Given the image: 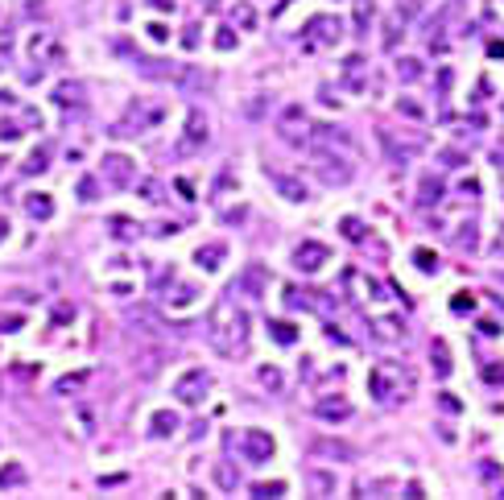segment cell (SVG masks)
<instances>
[{
  "label": "cell",
  "instance_id": "6da1fadb",
  "mask_svg": "<svg viewBox=\"0 0 504 500\" xmlns=\"http://www.w3.org/2000/svg\"><path fill=\"white\" fill-rule=\"evenodd\" d=\"M211 343L219 352H228V356L244 352V343H248V318H244V310L236 302H219L211 310Z\"/></svg>",
  "mask_w": 504,
  "mask_h": 500
},
{
  "label": "cell",
  "instance_id": "7a4b0ae2",
  "mask_svg": "<svg viewBox=\"0 0 504 500\" xmlns=\"http://www.w3.org/2000/svg\"><path fill=\"white\" fill-rule=\"evenodd\" d=\"M368 389L376 401H405L413 393V376L401 364H376L372 376H368Z\"/></svg>",
  "mask_w": 504,
  "mask_h": 500
},
{
  "label": "cell",
  "instance_id": "3957f363",
  "mask_svg": "<svg viewBox=\"0 0 504 500\" xmlns=\"http://www.w3.org/2000/svg\"><path fill=\"white\" fill-rule=\"evenodd\" d=\"M277 136H281L285 145H294V149H306V145L315 141V124H310L306 108L289 103V108H285V112L277 116Z\"/></svg>",
  "mask_w": 504,
  "mask_h": 500
},
{
  "label": "cell",
  "instance_id": "277c9868",
  "mask_svg": "<svg viewBox=\"0 0 504 500\" xmlns=\"http://www.w3.org/2000/svg\"><path fill=\"white\" fill-rule=\"evenodd\" d=\"M315 174H319L322 186H347V182L356 178L352 162L343 153H335V149H319L315 153Z\"/></svg>",
  "mask_w": 504,
  "mask_h": 500
},
{
  "label": "cell",
  "instance_id": "5b68a950",
  "mask_svg": "<svg viewBox=\"0 0 504 500\" xmlns=\"http://www.w3.org/2000/svg\"><path fill=\"white\" fill-rule=\"evenodd\" d=\"M207 389H211V372H203V368H190L178 376V385H174V397L182 401V406H194V401H203L207 397Z\"/></svg>",
  "mask_w": 504,
  "mask_h": 500
},
{
  "label": "cell",
  "instance_id": "8992f818",
  "mask_svg": "<svg viewBox=\"0 0 504 500\" xmlns=\"http://www.w3.org/2000/svg\"><path fill=\"white\" fill-rule=\"evenodd\" d=\"M422 145H426L422 136H410V141H401L397 133H380V149L389 153V162H393V166H410L413 157L422 153Z\"/></svg>",
  "mask_w": 504,
  "mask_h": 500
},
{
  "label": "cell",
  "instance_id": "52a82bcc",
  "mask_svg": "<svg viewBox=\"0 0 504 500\" xmlns=\"http://www.w3.org/2000/svg\"><path fill=\"white\" fill-rule=\"evenodd\" d=\"M306 38L315 45H335L339 38H343V21L339 17H331V13H319V17H310L306 21V29H302Z\"/></svg>",
  "mask_w": 504,
  "mask_h": 500
},
{
  "label": "cell",
  "instance_id": "ba28073f",
  "mask_svg": "<svg viewBox=\"0 0 504 500\" xmlns=\"http://www.w3.org/2000/svg\"><path fill=\"white\" fill-rule=\"evenodd\" d=\"M103 178L112 182L116 190H129V186L137 182V162L124 157V153H108V157H103Z\"/></svg>",
  "mask_w": 504,
  "mask_h": 500
},
{
  "label": "cell",
  "instance_id": "9c48e42d",
  "mask_svg": "<svg viewBox=\"0 0 504 500\" xmlns=\"http://www.w3.org/2000/svg\"><path fill=\"white\" fill-rule=\"evenodd\" d=\"M326 261H331V248L319 244V240H302V244L294 248V269L298 273H319Z\"/></svg>",
  "mask_w": 504,
  "mask_h": 500
},
{
  "label": "cell",
  "instance_id": "30bf717a",
  "mask_svg": "<svg viewBox=\"0 0 504 500\" xmlns=\"http://www.w3.org/2000/svg\"><path fill=\"white\" fill-rule=\"evenodd\" d=\"M50 99H54L58 112H79V108L87 103V83H83V79H62Z\"/></svg>",
  "mask_w": 504,
  "mask_h": 500
},
{
  "label": "cell",
  "instance_id": "8fae6325",
  "mask_svg": "<svg viewBox=\"0 0 504 500\" xmlns=\"http://www.w3.org/2000/svg\"><path fill=\"white\" fill-rule=\"evenodd\" d=\"M240 451L248 455V459H257V463H265V459H273L277 443L269 430H244L240 434Z\"/></svg>",
  "mask_w": 504,
  "mask_h": 500
},
{
  "label": "cell",
  "instance_id": "7c38bea8",
  "mask_svg": "<svg viewBox=\"0 0 504 500\" xmlns=\"http://www.w3.org/2000/svg\"><path fill=\"white\" fill-rule=\"evenodd\" d=\"M29 58L38 66H54L62 62V42H54L50 34H29Z\"/></svg>",
  "mask_w": 504,
  "mask_h": 500
},
{
  "label": "cell",
  "instance_id": "4fadbf2b",
  "mask_svg": "<svg viewBox=\"0 0 504 500\" xmlns=\"http://www.w3.org/2000/svg\"><path fill=\"white\" fill-rule=\"evenodd\" d=\"M310 455H315V459H331V463H352V459H356V447L343 443V438H315V443H310Z\"/></svg>",
  "mask_w": 504,
  "mask_h": 500
},
{
  "label": "cell",
  "instance_id": "5bb4252c",
  "mask_svg": "<svg viewBox=\"0 0 504 500\" xmlns=\"http://www.w3.org/2000/svg\"><path fill=\"white\" fill-rule=\"evenodd\" d=\"M207 141H211V133H207V116H203L199 108H190V116H186V136H182V153L203 149Z\"/></svg>",
  "mask_w": 504,
  "mask_h": 500
},
{
  "label": "cell",
  "instance_id": "9a60e30c",
  "mask_svg": "<svg viewBox=\"0 0 504 500\" xmlns=\"http://www.w3.org/2000/svg\"><path fill=\"white\" fill-rule=\"evenodd\" d=\"M194 265L199 269H207V273H215V269H224L228 265V244H203V248H194Z\"/></svg>",
  "mask_w": 504,
  "mask_h": 500
},
{
  "label": "cell",
  "instance_id": "2e32d148",
  "mask_svg": "<svg viewBox=\"0 0 504 500\" xmlns=\"http://www.w3.org/2000/svg\"><path fill=\"white\" fill-rule=\"evenodd\" d=\"M315 417H322V422H347L352 417V401L347 397H322L319 406H315Z\"/></svg>",
  "mask_w": 504,
  "mask_h": 500
},
{
  "label": "cell",
  "instance_id": "e0dca14e",
  "mask_svg": "<svg viewBox=\"0 0 504 500\" xmlns=\"http://www.w3.org/2000/svg\"><path fill=\"white\" fill-rule=\"evenodd\" d=\"M273 186L281 190L285 203H306V199H310V190H306V182L302 178H289V174H277L273 170Z\"/></svg>",
  "mask_w": 504,
  "mask_h": 500
},
{
  "label": "cell",
  "instance_id": "ac0fdd59",
  "mask_svg": "<svg viewBox=\"0 0 504 500\" xmlns=\"http://www.w3.org/2000/svg\"><path fill=\"white\" fill-rule=\"evenodd\" d=\"M306 488H310V497H331V492L339 488V480H335L331 471H322V467H310V471H306Z\"/></svg>",
  "mask_w": 504,
  "mask_h": 500
},
{
  "label": "cell",
  "instance_id": "d6986e66",
  "mask_svg": "<svg viewBox=\"0 0 504 500\" xmlns=\"http://www.w3.org/2000/svg\"><path fill=\"white\" fill-rule=\"evenodd\" d=\"M174 430H178V413H174V409H157V413L149 417V434H153V438H170Z\"/></svg>",
  "mask_w": 504,
  "mask_h": 500
},
{
  "label": "cell",
  "instance_id": "ffe728a7",
  "mask_svg": "<svg viewBox=\"0 0 504 500\" xmlns=\"http://www.w3.org/2000/svg\"><path fill=\"white\" fill-rule=\"evenodd\" d=\"M430 368H434V376H451V348L442 343V339H430Z\"/></svg>",
  "mask_w": 504,
  "mask_h": 500
},
{
  "label": "cell",
  "instance_id": "44dd1931",
  "mask_svg": "<svg viewBox=\"0 0 504 500\" xmlns=\"http://www.w3.org/2000/svg\"><path fill=\"white\" fill-rule=\"evenodd\" d=\"M25 215L38 220V224H46L50 215H54V199H50V194H29V199H25Z\"/></svg>",
  "mask_w": 504,
  "mask_h": 500
},
{
  "label": "cell",
  "instance_id": "7402d4cb",
  "mask_svg": "<svg viewBox=\"0 0 504 500\" xmlns=\"http://www.w3.org/2000/svg\"><path fill=\"white\" fill-rule=\"evenodd\" d=\"M92 380V372L83 368V372H71V376H58V385H54V393H62V397H71V393H79L83 385Z\"/></svg>",
  "mask_w": 504,
  "mask_h": 500
},
{
  "label": "cell",
  "instance_id": "603a6c76",
  "mask_svg": "<svg viewBox=\"0 0 504 500\" xmlns=\"http://www.w3.org/2000/svg\"><path fill=\"white\" fill-rule=\"evenodd\" d=\"M265 281H269V273L261 269V265H252V269H244V277H240V290H248V294H257V298H261Z\"/></svg>",
  "mask_w": 504,
  "mask_h": 500
},
{
  "label": "cell",
  "instance_id": "cb8c5ba5",
  "mask_svg": "<svg viewBox=\"0 0 504 500\" xmlns=\"http://www.w3.org/2000/svg\"><path fill=\"white\" fill-rule=\"evenodd\" d=\"M46 162H50V149H46V145H38V149L25 157V166H21V170H25V174H46Z\"/></svg>",
  "mask_w": 504,
  "mask_h": 500
},
{
  "label": "cell",
  "instance_id": "d4e9b609",
  "mask_svg": "<svg viewBox=\"0 0 504 500\" xmlns=\"http://www.w3.org/2000/svg\"><path fill=\"white\" fill-rule=\"evenodd\" d=\"M269 331H273L277 343H298V327H294V322H285V318H273V322H269Z\"/></svg>",
  "mask_w": 504,
  "mask_h": 500
},
{
  "label": "cell",
  "instance_id": "484cf974",
  "mask_svg": "<svg viewBox=\"0 0 504 500\" xmlns=\"http://www.w3.org/2000/svg\"><path fill=\"white\" fill-rule=\"evenodd\" d=\"M17 484H25V467L21 463H4L0 467V488H17Z\"/></svg>",
  "mask_w": 504,
  "mask_h": 500
},
{
  "label": "cell",
  "instance_id": "4316f807",
  "mask_svg": "<svg viewBox=\"0 0 504 500\" xmlns=\"http://www.w3.org/2000/svg\"><path fill=\"white\" fill-rule=\"evenodd\" d=\"M413 265L422 273H434L438 269V252H434V248H413Z\"/></svg>",
  "mask_w": 504,
  "mask_h": 500
},
{
  "label": "cell",
  "instance_id": "83f0119b",
  "mask_svg": "<svg viewBox=\"0 0 504 500\" xmlns=\"http://www.w3.org/2000/svg\"><path fill=\"white\" fill-rule=\"evenodd\" d=\"M397 79H401V83L422 79V62H417V58H401V62H397Z\"/></svg>",
  "mask_w": 504,
  "mask_h": 500
},
{
  "label": "cell",
  "instance_id": "f1b7e54d",
  "mask_svg": "<svg viewBox=\"0 0 504 500\" xmlns=\"http://www.w3.org/2000/svg\"><path fill=\"white\" fill-rule=\"evenodd\" d=\"M194 298H199V290H194V285H178V290H174V298H170V306H174V310H186Z\"/></svg>",
  "mask_w": 504,
  "mask_h": 500
},
{
  "label": "cell",
  "instance_id": "f546056e",
  "mask_svg": "<svg viewBox=\"0 0 504 500\" xmlns=\"http://www.w3.org/2000/svg\"><path fill=\"white\" fill-rule=\"evenodd\" d=\"M261 385H265L269 393H281V385H285V380H281V372H277L273 364H261Z\"/></svg>",
  "mask_w": 504,
  "mask_h": 500
},
{
  "label": "cell",
  "instance_id": "4dcf8cb0",
  "mask_svg": "<svg viewBox=\"0 0 504 500\" xmlns=\"http://www.w3.org/2000/svg\"><path fill=\"white\" fill-rule=\"evenodd\" d=\"M215 484H219L224 492L240 488V471H236V467H215Z\"/></svg>",
  "mask_w": 504,
  "mask_h": 500
},
{
  "label": "cell",
  "instance_id": "1f68e13d",
  "mask_svg": "<svg viewBox=\"0 0 504 500\" xmlns=\"http://www.w3.org/2000/svg\"><path fill=\"white\" fill-rule=\"evenodd\" d=\"M231 17H236V25H244V29H252V25H257V13H252V4H244V0L231 8Z\"/></svg>",
  "mask_w": 504,
  "mask_h": 500
},
{
  "label": "cell",
  "instance_id": "d6a6232c",
  "mask_svg": "<svg viewBox=\"0 0 504 500\" xmlns=\"http://www.w3.org/2000/svg\"><path fill=\"white\" fill-rule=\"evenodd\" d=\"M343 71H347V83H352V87H360V79H356V75H364V54H352V58L343 62Z\"/></svg>",
  "mask_w": 504,
  "mask_h": 500
},
{
  "label": "cell",
  "instance_id": "836d02e7",
  "mask_svg": "<svg viewBox=\"0 0 504 500\" xmlns=\"http://www.w3.org/2000/svg\"><path fill=\"white\" fill-rule=\"evenodd\" d=\"M372 25V0H356V34H364Z\"/></svg>",
  "mask_w": 504,
  "mask_h": 500
},
{
  "label": "cell",
  "instance_id": "e575fe53",
  "mask_svg": "<svg viewBox=\"0 0 504 500\" xmlns=\"http://www.w3.org/2000/svg\"><path fill=\"white\" fill-rule=\"evenodd\" d=\"M252 497H285V484H281V480H265V484H252Z\"/></svg>",
  "mask_w": 504,
  "mask_h": 500
},
{
  "label": "cell",
  "instance_id": "d590c367",
  "mask_svg": "<svg viewBox=\"0 0 504 500\" xmlns=\"http://www.w3.org/2000/svg\"><path fill=\"white\" fill-rule=\"evenodd\" d=\"M397 112L410 116V120H426V108H422L417 99H397Z\"/></svg>",
  "mask_w": 504,
  "mask_h": 500
},
{
  "label": "cell",
  "instance_id": "8d00e7d4",
  "mask_svg": "<svg viewBox=\"0 0 504 500\" xmlns=\"http://www.w3.org/2000/svg\"><path fill=\"white\" fill-rule=\"evenodd\" d=\"M438 190H442V186H438V178H426V182H422V207H434V203H438Z\"/></svg>",
  "mask_w": 504,
  "mask_h": 500
},
{
  "label": "cell",
  "instance_id": "74e56055",
  "mask_svg": "<svg viewBox=\"0 0 504 500\" xmlns=\"http://www.w3.org/2000/svg\"><path fill=\"white\" fill-rule=\"evenodd\" d=\"M451 310H455V315H471V310H475V298H471V294H455V298H451Z\"/></svg>",
  "mask_w": 504,
  "mask_h": 500
},
{
  "label": "cell",
  "instance_id": "f35d334b",
  "mask_svg": "<svg viewBox=\"0 0 504 500\" xmlns=\"http://www.w3.org/2000/svg\"><path fill=\"white\" fill-rule=\"evenodd\" d=\"M215 45H219V50H236V45H240L236 29H231V25H224V29H219V38H215Z\"/></svg>",
  "mask_w": 504,
  "mask_h": 500
},
{
  "label": "cell",
  "instance_id": "ab89813d",
  "mask_svg": "<svg viewBox=\"0 0 504 500\" xmlns=\"http://www.w3.org/2000/svg\"><path fill=\"white\" fill-rule=\"evenodd\" d=\"M455 240L463 244V248H475V224H463V227L455 231Z\"/></svg>",
  "mask_w": 504,
  "mask_h": 500
},
{
  "label": "cell",
  "instance_id": "60d3db41",
  "mask_svg": "<svg viewBox=\"0 0 504 500\" xmlns=\"http://www.w3.org/2000/svg\"><path fill=\"white\" fill-rule=\"evenodd\" d=\"M343 236H347V240H364V224H360V220H343Z\"/></svg>",
  "mask_w": 504,
  "mask_h": 500
},
{
  "label": "cell",
  "instance_id": "b9f144b4",
  "mask_svg": "<svg viewBox=\"0 0 504 500\" xmlns=\"http://www.w3.org/2000/svg\"><path fill=\"white\" fill-rule=\"evenodd\" d=\"M17 136H21V129L13 120H0V141H17Z\"/></svg>",
  "mask_w": 504,
  "mask_h": 500
},
{
  "label": "cell",
  "instance_id": "7bdbcfd3",
  "mask_svg": "<svg viewBox=\"0 0 504 500\" xmlns=\"http://www.w3.org/2000/svg\"><path fill=\"white\" fill-rule=\"evenodd\" d=\"M42 71H46V66H38V62H29V66L21 71V79H25V83H38V79H42Z\"/></svg>",
  "mask_w": 504,
  "mask_h": 500
},
{
  "label": "cell",
  "instance_id": "ee69618b",
  "mask_svg": "<svg viewBox=\"0 0 504 500\" xmlns=\"http://www.w3.org/2000/svg\"><path fill=\"white\" fill-rule=\"evenodd\" d=\"M199 42H203V38H199V25H190V29L182 34V45H186V50H194Z\"/></svg>",
  "mask_w": 504,
  "mask_h": 500
},
{
  "label": "cell",
  "instance_id": "f6af8a7d",
  "mask_svg": "<svg viewBox=\"0 0 504 500\" xmlns=\"http://www.w3.org/2000/svg\"><path fill=\"white\" fill-rule=\"evenodd\" d=\"M438 406L447 409V413H459V409H463V406L455 401V397H451V393H438Z\"/></svg>",
  "mask_w": 504,
  "mask_h": 500
},
{
  "label": "cell",
  "instance_id": "bcb514c9",
  "mask_svg": "<svg viewBox=\"0 0 504 500\" xmlns=\"http://www.w3.org/2000/svg\"><path fill=\"white\" fill-rule=\"evenodd\" d=\"M66 318H75V306H66V302L54 306V322H66Z\"/></svg>",
  "mask_w": 504,
  "mask_h": 500
},
{
  "label": "cell",
  "instance_id": "7dc6e473",
  "mask_svg": "<svg viewBox=\"0 0 504 500\" xmlns=\"http://www.w3.org/2000/svg\"><path fill=\"white\" fill-rule=\"evenodd\" d=\"M79 194H83V203H92V194H95V178H83V182H79Z\"/></svg>",
  "mask_w": 504,
  "mask_h": 500
},
{
  "label": "cell",
  "instance_id": "c3c4849f",
  "mask_svg": "<svg viewBox=\"0 0 504 500\" xmlns=\"http://www.w3.org/2000/svg\"><path fill=\"white\" fill-rule=\"evenodd\" d=\"M484 380H504V368L501 364H488V368H484Z\"/></svg>",
  "mask_w": 504,
  "mask_h": 500
},
{
  "label": "cell",
  "instance_id": "681fc988",
  "mask_svg": "<svg viewBox=\"0 0 504 500\" xmlns=\"http://www.w3.org/2000/svg\"><path fill=\"white\" fill-rule=\"evenodd\" d=\"M149 38H153V42H166V38H170V29H166V25H149Z\"/></svg>",
  "mask_w": 504,
  "mask_h": 500
},
{
  "label": "cell",
  "instance_id": "f907efd6",
  "mask_svg": "<svg viewBox=\"0 0 504 500\" xmlns=\"http://www.w3.org/2000/svg\"><path fill=\"white\" fill-rule=\"evenodd\" d=\"M141 194H145L149 203H157V182H141Z\"/></svg>",
  "mask_w": 504,
  "mask_h": 500
},
{
  "label": "cell",
  "instance_id": "816d5d0a",
  "mask_svg": "<svg viewBox=\"0 0 504 500\" xmlns=\"http://www.w3.org/2000/svg\"><path fill=\"white\" fill-rule=\"evenodd\" d=\"M484 480H501V467L492 459H484Z\"/></svg>",
  "mask_w": 504,
  "mask_h": 500
},
{
  "label": "cell",
  "instance_id": "f5cc1de1",
  "mask_svg": "<svg viewBox=\"0 0 504 500\" xmlns=\"http://www.w3.org/2000/svg\"><path fill=\"white\" fill-rule=\"evenodd\" d=\"M265 108H269V103H265V99H261V103H248V108H244V112H248V116H252V120H257V116H265Z\"/></svg>",
  "mask_w": 504,
  "mask_h": 500
},
{
  "label": "cell",
  "instance_id": "db71d44e",
  "mask_svg": "<svg viewBox=\"0 0 504 500\" xmlns=\"http://www.w3.org/2000/svg\"><path fill=\"white\" fill-rule=\"evenodd\" d=\"M442 162H447V166H463V153H455V149H447V153H442Z\"/></svg>",
  "mask_w": 504,
  "mask_h": 500
},
{
  "label": "cell",
  "instance_id": "11a10c76",
  "mask_svg": "<svg viewBox=\"0 0 504 500\" xmlns=\"http://www.w3.org/2000/svg\"><path fill=\"white\" fill-rule=\"evenodd\" d=\"M174 186H178V194H186V199H194V190H190V182H186V178H178Z\"/></svg>",
  "mask_w": 504,
  "mask_h": 500
},
{
  "label": "cell",
  "instance_id": "9f6ffc18",
  "mask_svg": "<svg viewBox=\"0 0 504 500\" xmlns=\"http://www.w3.org/2000/svg\"><path fill=\"white\" fill-rule=\"evenodd\" d=\"M149 4H153V8H161V13H170V8H174V0H149Z\"/></svg>",
  "mask_w": 504,
  "mask_h": 500
},
{
  "label": "cell",
  "instance_id": "6f0895ef",
  "mask_svg": "<svg viewBox=\"0 0 504 500\" xmlns=\"http://www.w3.org/2000/svg\"><path fill=\"white\" fill-rule=\"evenodd\" d=\"M13 50V38H0V54H8Z\"/></svg>",
  "mask_w": 504,
  "mask_h": 500
},
{
  "label": "cell",
  "instance_id": "680465c9",
  "mask_svg": "<svg viewBox=\"0 0 504 500\" xmlns=\"http://www.w3.org/2000/svg\"><path fill=\"white\" fill-rule=\"evenodd\" d=\"M4 236H8V220H4V215H0V240H4Z\"/></svg>",
  "mask_w": 504,
  "mask_h": 500
}]
</instances>
